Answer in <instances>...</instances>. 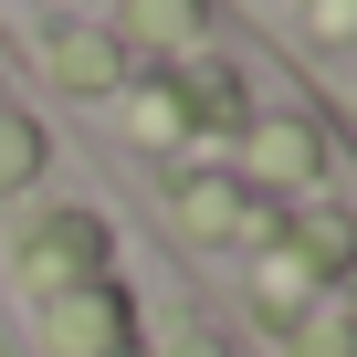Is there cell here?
<instances>
[{
    "instance_id": "4",
    "label": "cell",
    "mask_w": 357,
    "mask_h": 357,
    "mask_svg": "<svg viewBox=\"0 0 357 357\" xmlns=\"http://www.w3.org/2000/svg\"><path fill=\"white\" fill-rule=\"evenodd\" d=\"M252 168H263V178H305V168H315V137H305V126H263V137H252Z\"/></svg>"
},
{
    "instance_id": "8",
    "label": "cell",
    "mask_w": 357,
    "mask_h": 357,
    "mask_svg": "<svg viewBox=\"0 0 357 357\" xmlns=\"http://www.w3.org/2000/svg\"><path fill=\"white\" fill-rule=\"evenodd\" d=\"M315 32H326V43H347V32H357V0H315Z\"/></svg>"
},
{
    "instance_id": "1",
    "label": "cell",
    "mask_w": 357,
    "mask_h": 357,
    "mask_svg": "<svg viewBox=\"0 0 357 357\" xmlns=\"http://www.w3.org/2000/svg\"><path fill=\"white\" fill-rule=\"evenodd\" d=\"M53 347H63V357H126V305H116V284L53 294Z\"/></svg>"
},
{
    "instance_id": "6",
    "label": "cell",
    "mask_w": 357,
    "mask_h": 357,
    "mask_svg": "<svg viewBox=\"0 0 357 357\" xmlns=\"http://www.w3.org/2000/svg\"><path fill=\"white\" fill-rule=\"evenodd\" d=\"M32 168H43V137H32V126H11V116H0V190H22Z\"/></svg>"
},
{
    "instance_id": "5",
    "label": "cell",
    "mask_w": 357,
    "mask_h": 357,
    "mask_svg": "<svg viewBox=\"0 0 357 357\" xmlns=\"http://www.w3.org/2000/svg\"><path fill=\"white\" fill-rule=\"evenodd\" d=\"M137 32L147 43H190L200 32V0H137Z\"/></svg>"
},
{
    "instance_id": "7",
    "label": "cell",
    "mask_w": 357,
    "mask_h": 357,
    "mask_svg": "<svg viewBox=\"0 0 357 357\" xmlns=\"http://www.w3.org/2000/svg\"><path fill=\"white\" fill-rule=\"evenodd\" d=\"M190 221H200V231H252V221H242V200L221 190V178H200V190H190Z\"/></svg>"
},
{
    "instance_id": "3",
    "label": "cell",
    "mask_w": 357,
    "mask_h": 357,
    "mask_svg": "<svg viewBox=\"0 0 357 357\" xmlns=\"http://www.w3.org/2000/svg\"><path fill=\"white\" fill-rule=\"evenodd\" d=\"M53 74H63L74 95H105V84H116V53H105L95 32H63V43H53Z\"/></svg>"
},
{
    "instance_id": "2",
    "label": "cell",
    "mask_w": 357,
    "mask_h": 357,
    "mask_svg": "<svg viewBox=\"0 0 357 357\" xmlns=\"http://www.w3.org/2000/svg\"><path fill=\"white\" fill-rule=\"evenodd\" d=\"M95 252H105V242H95V221H84V211H63V221H53V231L22 252V273H32V284H74Z\"/></svg>"
}]
</instances>
